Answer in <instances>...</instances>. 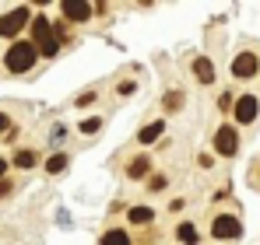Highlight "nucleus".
I'll return each instance as SVG.
<instances>
[{
	"label": "nucleus",
	"instance_id": "nucleus-1",
	"mask_svg": "<svg viewBox=\"0 0 260 245\" xmlns=\"http://www.w3.org/2000/svg\"><path fill=\"white\" fill-rule=\"evenodd\" d=\"M32 49L43 53V56H56V28L46 21V18H36L32 21Z\"/></svg>",
	"mask_w": 260,
	"mask_h": 245
},
{
	"label": "nucleus",
	"instance_id": "nucleus-2",
	"mask_svg": "<svg viewBox=\"0 0 260 245\" xmlns=\"http://www.w3.org/2000/svg\"><path fill=\"white\" fill-rule=\"evenodd\" d=\"M4 63H7L11 74H25V70H32V63H36V49H32V42H14V46L7 49Z\"/></svg>",
	"mask_w": 260,
	"mask_h": 245
},
{
	"label": "nucleus",
	"instance_id": "nucleus-3",
	"mask_svg": "<svg viewBox=\"0 0 260 245\" xmlns=\"http://www.w3.org/2000/svg\"><path fill=\"white\" fill-rule=\"evenodd\" d=\"M25 25H28V7H14L11 14H4V18H0V35L14 39Z\"/></svg>",
	"mask_w": 260,
	"mask_h": 245
},
{
	"label": "nucleus",
	"instance_id": "nucleus-4",
	"mask_svg": "<svg viewBox=\"0 0 260 245\" xmlns=\"http://www.w3.org/2000/svg\"><path fill=\"white\" fill-rule=\"evenodd\" d=\"M239 231H243V224L232 214H221V217H215V224H211V235L215 238H236Z\"/></svg>",
	"mask_w": 260,
	"mask_h": 245
},
{
	"label": "nucleus",
	"instance_id": "nucleus-5",
	"mask_svg": "<svg viewBox=\"0 0 260 245\" xmlns=\"http://www.w3.org/2000/svg\"><path fill=\"white\" fill-rule=\"evenodd\" d=\"M215 147H218V154H225V158H232V154H236L239 137H236V130H232V126H221V130L215 133Z\"/></svg>",
	"mask_w": 260,
	"mask_h": 245
},
{
	"label": "nucleus",
	"instance_id": "nucleus-6",
	"mask_svg": "<svg viewBox=\"0 0 260 245\" xmlns=\"http://www.w3.org/2000/svg\"><path fill=\"white\" fill-rule=\"evenodd\" d=\"M60 11H63L67 21H88V18H91V7H88L85 0H63Z\"/></svg>",
	"mask_w": 260,
	"mask_h": 245
},
{
	"label": "nucleus",
	"instance_id": "nucleus-7",
	"mask_svg": "<svg viewBox=\"0 0 260 245\" xmlns=\"http://www.w3.org/2000/svg\"><path fill=\"white\" fill-rule=\"evenodd\" d=\"M257 109H260L257 98H253V95H243V98L236 102V119L239 123H253L257 119Z\"/></svg>",
	"mask_w": 260,
	"mask_h": 245
},
{
	"label": "nucleus",
	"instance_id": "nucleus-8",
	"mask_svg": "<svg viewBox=\"0 0 260 245\" xmlns=\"http://www.w3.org/2000/svg\"><path fill=\"white\" fill-rule=\"evenodd\" d=\"M232 74H236V77H253V74H257V56H253V53H239V56L232 60Z\"/></svg>",
	"mask_w": 260,
	"mask_h": 245
},
{
	"label": "nucleus",
	"instance_id": "nucleus-9",
	"mask_svg": "<svg viewBox=\"0 0 260 245\" xmlns=\"http://www.w3.org/2000/svg\"><path fill=\"white\" fill-rule=\"evenodd\" d=\"M162 130H166V123L155 119V123H148V126L141 130V137H137V140H141V144H155V140L162 137Z\"/></svg>",
	"mask_w": 260,
	"mask_h": 245
},
{
	"label": "nucleus",
	"instance_id": "nucleus-10",
	"mask_svg": "<svg viewBox=\"0 0 260 245\" xmlns=\"http://www.w3.org/2000/svg\"><path fill=\"white\" fill-rule=\"evenodd\" d=\"M193 74L201 77V84H211V81H215V67H211V60H204V56L193 60Z\"/></svg>",
	"mask_w": 260,
	"mask_h": 245
},
{
	"label": "nucleus",
	"instance_id": "nucleus-11",
	"mask_svg": "<svg viewBox=\"0 0 260 245\" xmlns=\"http://www.w3.org/2000/svg\"><path fill=\"white\" fill-rule=\"evenodd\" d=\"M102 245H134V242H130V235H127V231L113 228V231H106V235H102Z\"/></svg>",
	"mask_w": 260,
	"mask_h": 245
},
{
	"label": "nucleus",
	"instance_id": "nucleus-12",
	"mask_svg": "<svg viewBox=\"0 0 260 245\" xmlns=\"http://www.w3.org/2000/svg\"><path fill=\"white\" fill-rule=\"evenodd\" d=\"M130 221H134V224H151L155 214H151V207H134V210H130Z\"/></svg>",
	"mask_w": 260,
	"mask_h": 245
},
{
	"label": "nucleus",
	"instance_id": "nucleus-13",
	"mask_svg": "<svg viewBox=\"0 0 260 245\" xmlns=\"http://www.w3.org/2000/svg\"><path fill=\"white\" fill-rule=\"evenodd\" d=\"M148 168H151V161H148V158H134V161H130V168H127V175H130V179H141V175H148Z\"/></svg>",
	"mask_w": 260,
	"mask_h": 245
},
{
	"label": "nucleus",
	"instance_id": "nucleus-14",
	"mask_svg": "<svg viewBox=\"0 0 260 245\" xmlns=\"http://www.w3.org/2000/svg\"><path fill=\"white\" fill-rule=\"evenodd\" d=\"M179 242L193 245V242H197V228H193V224H179Z\"/></svg>",
	"mask_w": 260,
	"mask_h": 245
},
{
	"label": "nucleus",
	"instance_id": "nucleus-15",
	"mask_svg": "<svg viewBox=\"0 0 260 245\" xmlns=\"http://www.w3.org/2000/svg\"><path fill=\"white\" fill-rule=\"evenodd\" d=\"M14 165H18V168H32V165H36V151H18V154H14Z\"/></svg>",
	"mask_w": 260,
	"mask_h": 245
},
{
	"label": "nucleus",
	"instance_id": "nucleus-16",
	"mask_svg": "<svg viewBox=\"0 0 260 245\" xmlns=\"http://www.w3.org/2000/svg\"><path fill=\"white\" fill-rule=\"evenodd\" d=\"M46 168H49V172H63V168H67V158H63V154H53V158L46 161Z\"/></svg>",
	"mask_w": 260,
	"mask_h": 245
},
{
	"label": "nucleus",
	"instance_id": "nucleus-17",
	"mask_svg": "<svg viewBox=\"0 0 260 245\" xmlns=\"http://www.w3.org/2000/svg\"><path fill=\"white\" fill-rule=\"evenodd\" d=\"M99 126H102V123H99V119H85V123H81V130H85V133H95Z\"/></svg>",
	"mask_w": 260,
	"mask_h": 245
},
{
	"label": "nucleus",
	"instance_id": "nucleus-18",
	"mask_svg": "<svg viewBox=\"0 0 260 245\" xmlns=\"http://www.w3.org/2000/svg\"><path fill=\"white\" fill-rule=\"evenodd\" d=\"M179 102H183V95H169V98H166V105H169V109H176Z\"/></svg>",
	"mask_w": 260,
	"mask_h": 245
},
{
	"label": "nucleus",
	"instance_id": "nucleus-19",
	"mask_svg": "<svg viewBox=\"0 0 260 245\" xmlns=\"http://www.w3.org/2000/svg\"><path fill=\"white\" fill-rule=\"evenodd\" d=\"M4 130H11V119H7V116L0 112V133H4Z\"/></svg>",
	"mask_w": 260,
	"mask_h": 245
},
{
	"label": "nucleus",
	"instance_id": "nucleus-20",
	"mask_svg": "<svg viewBox=\"0 0 260 245\" xmlns=\"http://www.w3.org/2000/svg\"><path fill=\"white\" fill-rule=\"evenodd\" d=\"M4 168H7V161H4V158H0V179H4Z\"/></svg>",
	"mask_w": 260,
	"mask_h": 245
}]
</instances>
